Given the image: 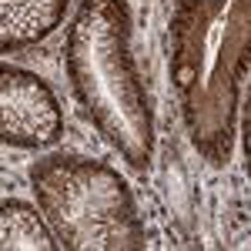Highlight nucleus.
<instances>
[{
	"mask_svg": "<svg viewBox=\"0 0 251 251\" xmlns=\"http://www.w3.org/2000/svg\"><path fill=\"white\" fill-rule=\"evenodd\" d=\"M60 117L50 94L34 77L17 71L3 74V134L20 144H44L57 134Z\"/></svg>",
	"mask_w": 251,
	"mask_h": 251,
	"instance_id": "1",
	"label": "nucleus"
},
{
	"mask_svg": "<svg viewBox=\"0 0 251 251\" xmlns=\"http://www.w3.org/2000/svg\"><path fill=\"white\" fill-rule=\"evenodd\" d=\"M24 208L20 204H7L3 214V248H50L54 241L47 238V231L40 228L37 214L30 218V225L24 228Z\"/></svg>",
	"mask_w": 251,
	"mask_h": 251,
	"instance_id": "2",
	"label": "nucleus"
}]
</instances>
